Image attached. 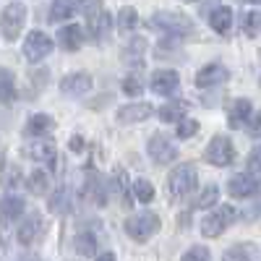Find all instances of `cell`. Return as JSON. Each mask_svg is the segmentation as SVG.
Instances as JSON below:
<instances>
[{
  "mask_svg": "<svg viewBox=\"0 0 261 261\" xmlns=\"http://www.w3.org/2000/svg\"><path fill=\"white\" fill-rule=\"evenodd\" d=\"M151 27H157L167 34H175V37H186V34L193 32L191 21L180 13H154L151 16Z\"/></svg>",
  "mask_w": 261,
  "mask_h": 261,
  "instance_id": "7",
  "label": "cell"
},
{
  "mask_svg": "<svg viewBox=\"0 0 261 261\" xmlns=\"http://www.w3.org/2000/svg\"><path fill=\"white\" fill-rule=\"evenodd\" d=\"M53 53V39L45 34V32H29V37L24 39V58L29 63H39V60H45L47 55Z\"/></svg>",
  "mask_w": 261,
  "mask_h": 261,
  "instance_id": "6",
  "label": "cell"
},
{
  "mask_svg": "<svg viewBox=\"0 0 261 261\" xmlns=\"http://www.w3.org/2000/svg\"><path fill=\"white\" fill-rule=\"evenodd\" d=\"M27 21V6L24 3H6L3 6V16H0V32H3L6 42H13Z\"/></svg>",
  "mask_w": 261,
  "mask_h": 261,
  "instance_id": "3",
  "label": "cell"
},
{
  "mask_svg": "<svg viewBox=\"0 0 261 261\" xmlns=\"http://www.w3.org/2000/svg\"><path fill=\"white\" fill-rule=\"evenodd\" d=\"M50 209H53L55 214L68 209V196H65V191H60V193H55V196H53V199H50Z\"/></svg>",
  "mask_w": 261,
  "mask_h": 261,
  "instance_id": "37",
  "label": "cell"
},
{
  "mask_svg": "<svg viewBox=\"0 0 261 261\" xmlns=\"http://www.w3.org/2000/svg\"><path fill=\"white\" fill-rule=\"evenodd\" d=\"M27 157H32L39 165H53L58 160V149L50 141H34V144L27 146Z\"/></svg>",
  "mask_w": 261,
  "mask_h": 261,
  "instance_id": "18",
  "label": "cell"
},
{
  "mask_svg": "<svg viewBox=\"0 0 261 261\" xmlns=\"http://www.w3.org/2000/svg\"><path fill=\"white\" fill-rule=\"evenodd\" d=\"M144 39H128V45L123 47V63H128V65H139L141 60H144Z\"/></svg>",
  "mask_w": 261,
  "mask_h": 261,
  "instance_id": "24",
  "label": "cell"
},
{
  "mask_svg": "<svg viewBox=\"0 0 261 261\" xmlns=\"http://www.w3.org/2000/svg\"><path fill=\"white\" fill-rule=\"evenodd\" d=\"M151 115H154V107H151L149 102H130V105H125V107H120V110H118V120L125 123V125L141 123V120H146Z\"/></svg>",
  "mask_w": 261,
  "mask_h": 261,
  "instance_id": "14",
  "label": "cell"
},
{
  "mask_svg": "<svg viewBox=\"0 0 261 261\" xmlns=\"http://www.w3.org/2000/svg\"><path fill=\"white\" fill-rule=\"evenodd\" d=\"M157 230H160V217L154 212L144 209V212H139V214H134V217L125 220V232L134 238L136 243H146Z\"/></svg>",
  "mask_w": 261,
  "mask_h": 261,
  "instance_id": "2",
  "label": "cell"
},
{
  "mask_svg": "<svg viewBox=\"0 0 261 261\" xmlns=\"http://www.w3.org/2000/svg\"><path fill=\"white\" fill-rule=\"evenodd\" d=\"M196 180H199V172H196L193 165H178L167 178V193L172 199H186L196 188Z\"/></svg>",
  "mask_w": 261,
  "mask_h": 261,
  "instance_id": "1",
  "label": "cell"
},
{
  "mask_svg": "<svg viewBox=\"0 0 261 261\" xmlns=\"http://www.w3.org/2000/svg\"><path fill=\"white\" fill-rule=\"evenodd\" d=\"M248 134L251 136H261V113L251 120V125H248Z\"/></svg>",
  "mask_w": 261,
  "mask_h": 261,
  "instance_id": "39",
  "label": "cell"
},
{
  "mask_svg": "<svg viewBox=\"0 0 261 261\" xmlns=\"http://www.w3.org/2000/svg\"><path fill=\"white\" fill-rule=\"evenodd\" d=\"M217 196H220V188H217V186H206V188L201 191V196L196 199V209H206V206H214Z\"/></svg>",
  "mask_w": 261,
  "mask_h": 261,
  "instance_id": "33",
  "label": "cell"
},
{
  "mask_svg": "<svg viewBox=\"0 0 261 261\" xmlns=\"http://www.w3.org/2000/svg\"><path fill=\"white\" fill-rule=\"evenodd\" d=\"M209 27L217 32V34H230L232 29V11L227 6H209Z\"/></svg>",
  "mask_w": 261,
  "mask_h": 261,
  "instance_id": "15",
  "label": "cell"
},
{
  "mask_svg": "<svg viewBox=\"0 0 261 261\" xmlns=\"http://www.w3.org/2000/svg\"><path fill=\"white\" fill-rule=\"evenodd\" d=\"M227 193L232 196V199H248V196L256 193V178L251 175V172H241V175L230 178Z\"/></svg>",
  "mask_w": 261,
  "mask_h": 261,
  "instance_id": "16",
  "label": "cell"
},
{
  "mask_svg": "<svg viewBox=\"0 0 261 261\" xmlns=\"http://www.w3.org/2000/svg\"><path fill=\"white\" fill-rule=\"evenodd\" d=\"M227 79H230V71L222 63H209L196 73V86H199V89H209V86H217V84H222Z\"/></svg>",
  "mask_w": 261,
  "mask_h": 261,
  "instance_id": "12",
  "label": "cell"
},
{
  "mask_svg": "<svg viewBox=\"0 0 261 261\" xmlns=\"http://www.w3.org/2000/svg\"><path fill=\"white\" fill-rule=\"evenodd\" d=\"M0 86H3V105H11L16 99V84H13V73L8 68H3V76H0Z\"/></svg>",
  "mask_w": 261,
  "mask_h": 261,
  "instance_id": "31",
  "label": "cell"
},
{
  "mask_svg": "<svg viewBox=\"0 0 261 261\" xmlns=\"http://www.w3.org/2000/svg\"><path fill=\"white\" fill-rule=\"evenodd\" d=\"M134 196H136L141 204H149L151 199H154V186H151L146 178H139V180L134 183Z\"/></svg>",
  "mask_w": 261,
  "mask_h": 261,
  "instance_id": "30",
  "label": "cell"
},
{
  "mask_svg": "<svg viewBox=\"0 0 261 261\" xmlns=\"http://www.w3.org/2000/svg\"><path fill=\"white\" fill-rule=\"evenodd\" d=\"M180 86V76L172 71V68H160L151 73V92L160 94V97H170L175 94Z\"/></svg>",
  "mask_w": 261,
  "mask_h": 261,
  "instance_id": "11",
  "label": "cell"
},
{
  "mask_svg": "<svg viewBox=\"0 0 261 261\" xmlns=\"http://www.w3.org/2000/svg\"><path fill=\"white\" fill-rule=\"evenodd\" d=\"M235 160V146L227 136H214L206 146V162L214 167H227Z\"/></svg>",
  "mask_w": 261,
  "mask_h": 261,
  "instance_id": "5",
  "label": "cell"
},
{
  "mask_svg": "<svg viewBox=\"0 0 261 261\" xmlns=\"http://www.w3.org/2000/svg\"><path fill=\"white\" fill-rule=\"evenodd\" d=\"M86 16H89V32L94 39H105L107 32H110V13L105 11L102 3H89V6H84Z\"/></svg>",
  "mask_w": 261,
  "mask_h": 261,
  "instance_id": "9",
  "label": "cell"
},
{
  "mask_svg": "<svg viewBox=\"0 0 261 261\" xmlns=\"http://www.w3.org/2000/svg\"><path fill=\"white\" fill-rule=\"evenodd\" d=\"M258 248L253 243H235L225 251L222 261H258Z\"/></svg>",
  "mask_w": 261,
  "mask_h": 261,
  "instance_id": "20",
  "label": "cell"
},
{
  "mask_svg": "<svg viewBox=\"0 0 261 261\" xmlns=\"http://www.w3.org/2000/svg\"><path fill=\"white\" fill-rule=\"evenodd\" d=\"M58 42H60V47L63 50H68V53H76L81 45H84V32L79 24H68V27H63L58 32Z\"/></svg>",
  "mask_w": 261,
  "mask_h": 261,
  "instance_id": "19",
  "label": "cell"
},
{
  "mask_svg": "<svg viewBox=\"0 0 261 261\" xmlns=\"http://www.w3.org/2000/svg\"><path fill=\"white\" fill-rule=\"evenodd\" d=\"M53 128H55L53 118L45 115V113H39V115H32V118H29V123H27V134H29V136H45V134H50Z\"/></svg>",
  "mask_w": 261,
  "mask_h": 261,
  "instance_id": "23",
  "label": "cell"
},
{
  "mask_svg": "<svg viewBox=\"0 0 261 261\" xmlns=\"http://www.w3.org/2000/svg\"><path fill=\"white\" fill-rule=\"evenodd\" d=\"M175 134H178V139H191V136L199 134V123H196V120H183Z\"/></svg>",
  "mask_w": 261,
  "mask_h": 261,
  "instance_id": "35",
  "label": "cell"
},
{
  "mask_svg": "<svg viewBox=\"0 0 261 261\" xmlns=\"http://www.w3.org/2000/svg\"><path fill=\"white\" fill-rule=\"evenodd\" d=\"M42 235H45V217H39V214L27 217L16 230V238H18L21 246H34Z\"/></svg>",
  "mask_w": 261,
  "mask_h": 261,
  "instance_id": "10",
  "label": "cell"
},
{
  "mask_svg": "<svg viewBox=\"0 0 261 261\" xmlns=\"http://www.w3.org/2000/svg\"><path fill=\"white\" fill-rule=\"evenodd\" d=\"M251 113H253V107H251L248 99H232L230 107H227L230 128H243L246 123H251Z\"/></svg>",
  "mask_w": 261,
  "mask_h": 261,
  "instance_id": "17",
  "label": "cell"
},
{
  "mask_svg": "<svg viewBox=\"0 0 261 261\" xmlns=\"http://www.w3.org/2000/svg\"><path fill=\"white\" fill-rule=\"evenodd\" d=\"M258 167H261V165H258Z\"/></svg>",
  "mask_w": 261,
  "mask_h": 261,
  "instance_id": "44",
  "label": "cell"
},
{
  "mask_svg": "<svg viewBox=\"0 0 261 261\" xmlns=\"http://www.w3.org/2000/svg\"><path fill=\"white\" fill-rule=\"evenodd\" d=\"M123 92L130 94V97L141 94V92H144V81H141L139 76H125V79H123Z\"/></svg>",
  "mask_w": 261,
  "mask_h": 261,
  "instance_id": "34",
  "label": "cell"
},
{
  "mask_svg": "<svg viewBox=\"0 0 261 261\" xmlns=\"http://www.w3.org/2000/svg\"><path fill=\"white\" fill-rule=\"evenodd\" d=\"M235 217H238L235 206H217L212 214L204 217L201 235H204V238H220V235L225 232V227L235 222Z\"/></svg>",
  "mask_w": 261,
  "mask_h": 261,
  "instance_id": "4",
  "label": "cell"
},
{
  "mask_svg": "<svg viewBox=\"0 0 261 261\" xmlns=\"http://www.w3.org/2000/svg\"><path fill=\"white\" fill-rule=\"evenodd\" d=\"M180 261H209V251L201 246H193L191 251H186V256Z\"/></svg>",
  "mask_w": 261,
  "mask_h": 261,
  "instance_id": "36",
  "label": "cell"
},
{
  "mask_svg": "<svg viewBox=\"0 0 261 261\" xmlns=\"http://www.w3.org/2000/svg\"><path fill=\"white\" fill-rule=\"evenodd\" d=\"M258 29H261V13H258V11H248V13L243 16V32H246L248 37H256Z\"/></svg>",
  "mask_w": 261,
  "mask_h": 261,
  "instance_id": "32",
  "label": "cell"
},
{
  "mask_svg": "<svg viewBox=\"0 0 261 261\" xmlns=\"http://www.w3.org/2000/svg\"><path fill=\"white\" fill-rule=\"evenodd\" d=\"M24 199L21 196H6L3 199V217L6 220H18V214L24 212Z\"/></svg>",
  "mask_w": 261,
  "mask_h": 261,
  "instance_id": "27",
  "label": "cell"
},
{
  "mask_svg": "<svg viewBox=\"0 0 261 261\" xmlns=\"http://www.w3.org/2000/svg\"><path fill=\"white\" fill-rule=\"evenodd\" d=\"M76 251L81 256H97V238L89 235V232H81L76 238Z\"/></svg>",
  "mask_w": 261,
  "mask_h": 261,
  "instance_id": "29",
  "label": "cell"
},
{
  "mask_svg": "<svg viewBox=\"0 0 261 261\" xmlns=\"http://www.w3.org/2000/svg\"><path fill=\"white\" fill-rule=\"evenodd\" d=\"M97 261H118L113 253H102V256H97Z\"/></svg>",
  "mask_w": 261,
  "mask_h": 261,
  "instance_id": "41",
  "label": "cell"
},
{
  "mask_svg": "<svg viewBox=\"0 0 261 261\" xmlns=\"http://www.w3.org/2000/svg\"><path fill=\"white\" fill-rule=\"evenodd\" d=\"M186 113H188V105L186 102H165V107L160 110V118L162 123H183L186 120Z\"/></svg>",
  "mask_w": 261,
  "mask_h": 261,
  "instance_id": "22",
  "label": "cell"
},
{
  "mask_svg": "<svg viewBox=\"0 0 261 261\" xmlns=\"http://www.w3.org/2000/svg\"><path fill=\"white\" fill-rule=\"evenodd\" d=\"M79 8H81L79 3H68V0H55V3L50 6V16H47V21H50V24H60V21L71 18Z\"/></svg>",
  "mask_w": 261,
  "mask_h": 261,
  "instance_id": "21",
  "label": "cell"
},
{
  "mask_svg": "<svg viewBox=\"0 0 261 261\" xmlns=\"http://www.w3.org/2000/svg\"><path fill=\"white\" fill-rule=\"evenodd\" d=\"M29 191L37 193V196H45L50 191V175L45 170H34L29 175Z\"/></svg>",
  "mask_w": 261,
  "mask_h": 261,
  "instance_id": "25",
  "label": "cell"
},
{
  "mask_svg": "<svg viewBox=\"0 0 261 261\" xmlns=\"http://www.w3.org/2000/svg\"><path fill=\"white\" fill-rule=\"evenodd\" d=\"M258 86H261V76H258Z\"/></svg>",
  "mask_w": 261,
  "mask_h": 261,
  "instance_id": "43",
  "label": "cell"
},
{
  "mask_svg": "<svg viewBox=\"0 0 261 261\" xmlns=\"http://www.w3.org/2000/svg\"><path fill=\"white\" fill-rule=\"evenodd\" d=\"M258 214H261V196H258V201H256V204L251 206V212H246L243 217H246V220H248V222H253V220H256V217H258Z\"/></svg>",
  "mask_w": 261,
  "mask_h": 261,
  "instance_id": "38",
  "label": "cell"
},
{
  "mask_svg": "<svg viewBox=\"0 0 261 261\" xmlns=\"http://www.w3.org/2000/svg\"><path fill=\"white\" fill-rule=\"evenodd\" d=\"M146 151H149V157L154 160L157 165H170L172 160L178 157L175 144H172L165 134H154V136H151L149 144H146Z\"/></svg>",
  "mask_w": 261,
  "mask_h": 261,
  "instance_id": "8",
  "label": "cell"
},
{
  "mask_svg": "<svg viewBox=\"0 0 261 261\" xmlns=\"http://www.w3.org/2000/svg\"><path fill=\"white\" fill-rule=\"evenodd\" d=\"M86 196H92L97 204L107 201V188H105V183L94 175V172H89V180H86Z\"/></svg>",
  "mask_w": 261,
  "mask_h": 261,
  "instance_id": "26",
  "label": "cell"
},
{
  "mask_svg": "<svg viewBox=\"0 0 261 261\" xmlns=\"http://www.w3.org/2000/svg\"><path fill=\"white\" fill-rule=\"evenodd\" d=\"M21 261H34V258H21Z\"/></svg>",
  "mask_w": 261,
  "mask_h": 261,
  "instance_id": "42",
  "label": "cell"
},
{
  "mask_svg": "<svg viewBox=\"0 0 261 261\" xmlns=\"http://www.w3.org/2000/svg\"><path fill=\"white\" fill-rule=\"evenodd\" d=\"M118 27H120L123 32H130V29H136V27H139V13H136L134 6H125V8L120 11V16H118Z\"/></svg>",
  "mask_w": 261,
  "mask_h": 261,
  "instance_id": "28",
  "label": "cell"
},
{
  "mask_svg": "<svg viewBox=\"0 0 261 261\" xmlns=\"http://www.w3.org/2000/svg\"><path fill=\"white\" fill-rule=\"evenodd\" d=\"M71 149H73V151H84V139L73 136V139H71Z\"/></svg>",
  "mask_w": 261,
  "mask_h": 261,
  "instance_id": "40",
  "label": "cell"
},
{
  "mask_svg": "<svg viewBox=\"0 0 261 261\" xmlns=\"http://www.w3.org/2000/svg\"><path fill=\"white\" fill-rule=\"evenodd\" d=\"M89 89H92V76L84 73V71L68 73V76L60 81V92H63L65 97H81V94H86Z\"/></svg>",
  "mask_w": 261,
  "mask_h": 261,
  "instance_id": "13",
  "label": "cell"
}]
</instances>
